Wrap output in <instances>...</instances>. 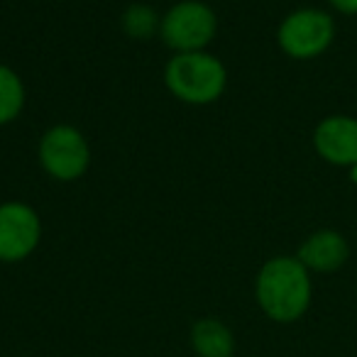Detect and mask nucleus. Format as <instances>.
Masks as SVG:
<instances>
[{
  "label": "nucleus",
  "instance_id": "1",
  "mask_svg": "<svg viewBox=\"0 0 357 357\" xmlns=\"http://www.w3.org/2000/svg\"><path fill=\"white\" fill-rule=\"evenodd\" d=\"M255 298L262 313L274 323H296L306 316L313 298L311 272L291 255H277L259 267Z\"/></svg>",
  "mask_w": 357,
  "mask_h": 357
},
{
  "label": "nucleus",
  "instance_id": "2",
  "mask_svg": "<svg viewBox=\"0 0 357 357\" xmlns=\"http://www.w3.org/2000/svg\"><path fill=\"white\" fill-rule=\"evenodd\" d=\"M164 86L181 103L208 105L225 93L228 69L208 52L174 54L164 66Z\"/></svg>",
  "mask_w": 357,
  "mask_h": 357
},
{
  "label": "nucleus",
  "instance_id": "3",
  "mask_svg": "<svg viewBox=\"0 0 357 357\" xmlns=\"http://www.w3.org/2000/svg\"><path fill=\"white\" fill-rule=\"evenodd\" d=\"M335 40V20L321 8H298L291 10L277 30V45L287 56L296 61L318 59L331 50Z\"/></svg>",
  "mask_w": 357,
  "mask_h": 357
},
{
  "label": "nucleus",
  "instance_id": "4",
  "mask_svg": "<svg viewBox=\"0 0 357 357\" xmlns=\"http://www.w3.org/2000/svg\"><path fill=\"white\" fill-rule=\"evenodd\" d=\"M215 32H218V17L213 8L201 0H181L169 8L159 22V37L174 54L206 52Z\"/></svg>",
  "mask_w": 357,
  "mask_h": 357
},
{
  "label": "nucleus",
  "instance_id": "5",
  "mask_svg": "<svg viewBox=\"0 0 357 357\" xmlns=\"http://www.w3.org/2000/svg\"><path fill=\"white\" fill-rule=\"evenodd\" d=\"M37 159L42 169L56 181H76L91 167V147L74 125H52L37 144Z\"/></svg>",
  "mask_w": 357,
  "mask_h": 357
},
{
  "label": "nucleus",
  "instance_id": "6",
  "mask_svg": "<svg viewBox=\"0 0 357 357\" xmlns=\"http://www.w3.org/2000/svg\"><path fill=\"white\" fill-rule=\"evenodd\" d=\"M42 240V220L22 201L0 204V262L15 264L27 259Z\"/></svg>",
  "mask_w": 357,
  "mask_h": 357
},
{
  "label": "nucleus",
  "instance_id": "7",
  "mask_svg": "<svg viewBox=\"0 0 357 357\" xmlns=\"http://www.w3.org/2000/svg\"><path fill=\"white\" fill-rule=\"evenodd\" d=\"M311 139L313 149L323 162L345 169L357 164V118L352 115H326L313 128Z\"/></svg>",
  "mask_w": 357,
  "mask_h": 357
},
{
  "label": "nucleus",
  "instance_id": "8",
  "mask_svg": "<svg viewBox=\"0 0 357 357\" xmlns=\"http://www.w3.org/2000/svg\"><path fill=\"white\" fill-rule=\"evenodd\" d=\"M296 257L311 274H333L350 259V243L337 230L321 228L298 245Z\"/></svg>",
  "mask_w": 357,
  "mask_h": 357
},
{
  "label": "nucleus",
  "instance_id": "9",
  "mask_svg": "<svg viewBox=\"0 0 357 357\" xmlns=\"http://www.w3.org/2000/svg\"><path fill=\"white\" fill-rule=\"evenodd\" d=\"M191 347L199 357H233L235 335L218 318H201L191 328Z\"/></svg>",
  "mask_w": 357,
  "mask_h": 357
},
{
  "label": "nucleus",
  "instance_id": "10",
  "mask_svg": "<svg viewBox=\"0 0 357 357\" xmlns=\"http://www.w3.org/2000/svg\"><path fill=\"white\" fill-rule=\"evenodd\" d=\"M25 108V84L10 69L0 64V125H8Z\"/></svg>",
  "mask_w": 357,
  "mask_h": 357
},
{
  "label": "nucleus",
  "instance_id": "11",
  "mask_svg": "<svg viewBox=\"0 0 357 357\" xmlns=\"http://www.w3.org/2000/svg\"><path fill=\"white\" fill-rule=\"evenodd\" d=\"M159 22H162V17L147 3H132V6L125 8L123 17H120L123 32L130 40H137V42H144L149 37L159 35Z\"/></svg>",
  "mask_w": 357,
  "mask_h": 357
},
{
  "label": "nucleus",
  "instance_id": "12",
  "mask_svg": "<svg viewBox=\"0 0 357 357\" xmlns=\"http://www.w3.org/2000/svg\"><path fill=\"white\" fill-rule=\"evenodd\" d=\"M328 6L340 15H357V0H328Z\"/></svg>",
  "mask_w": 357,
  "mask_h": 357
},
{
  "label": "nucleus",
  "instance_id": "13",
  "mask_svg": "<svg viewBox=\"0 0 357 357\" xmlns=\"http://www.w3.org/2000/svg\"><path fill=\"white\" fill-rule=\"evenodd\" d=\"M347 172H350V181H352V184H357V164L347 169Z\"/></svg>",
  "mask_w": 357,
  "mask_h": 357
}]
</instances>
